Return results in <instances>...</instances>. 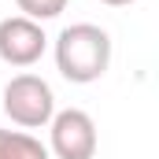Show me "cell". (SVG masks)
I'll list each match as a JSON object with an SVG mask.
<instances>
[{"instance_id":"1","label":"cell","mask_w":159,"mask_h":159,"mask_svg":"<svg viewBox=\"0 0 159 159\" xmlns=\"http://www.w3.org/2000/svg\"><path fill=\"white\" fill-rule=\"evenodd\" d=\"M107 63H111V37L93 22H74L56 37V67L74 85L104 78Z\"/></svg>"},{"instance_id":"2","label":"cell","mask_w":159,"mask_h":159,"mask_svg":"<svg viewBox=\"0 0 159 159\" xmlns=\"http://www.w3.org/2000/svg\"><path fill=\"white\" fill-rule=\"evenodd\" d=\"M4 111L7 119L22 129H37L48 126L56 115V96H52V85L37 74H15V78L4 85Z\"/></svg>"},{"instance_id":"3","label":"cell","mask_w":159,"mask_h":159,"mask_svg":"<svg viewBox=\"0 0 159 159\" xmlns=\"http://www.w3.org/2000/svg\"><path fill=\"white\" fill-rule=\"evenodd\" d=\"M48 126H52V156L56 159H93L96 156V126L85 111L67 107V111L52 115Z\"/></svg>"},{"instance_id":"4","label":"cell","mask_w":159,"mask_h":159,"mask_svg":"<svg viewBox=\"0 0 159 159\" xmlns=\"http://www.w3.org/2000/svg\"><path fill=\"white\" fill-rule=\"evenodd\" d=\"M44 30L41 22L26 19V15H11L0 22V59L7 67H34L44 56Z\"/></svg>"},{"instance_id":"5","label":"cell","mask_w":159,"mask_h":159,"mask_svg":"<svg viewBox=\"0 0 159 159\" xmlns=\"http://www.w3.org/2000/svg\"><path fill=\"white\" fill-rule=\"evenodd\" d=\"M0 159H48V148L30 133L0 129Z\"/></svg>"},{"instance_id":"6","label":"cell","mask_w":159,"mask_h":159,"mask_svg":"<svg viewBox=\"0 0 159 159\" xmlns=\"http://www.w3.org/2000/svg\"><path fill=\"white\" fill-rule=\"evenodd\" d=\"M15 4H19V11H22L26 19H34V22L56 19V15H63V7H67V0H15Z\"/></svg>"},{"instance_id":"7","label":"cell","mask_w":159,"mask_h":159,"mask_svg":"<svg viewBox=\"0 0 159 159\" xmlns=\"http://www.w3.org/2000/svg\"><path fill=\"white\" fill-rule=\"evenodd\" d=\"M100 4H111V7H129L133 0H100Z\"/></svg>"}]
</instances>
